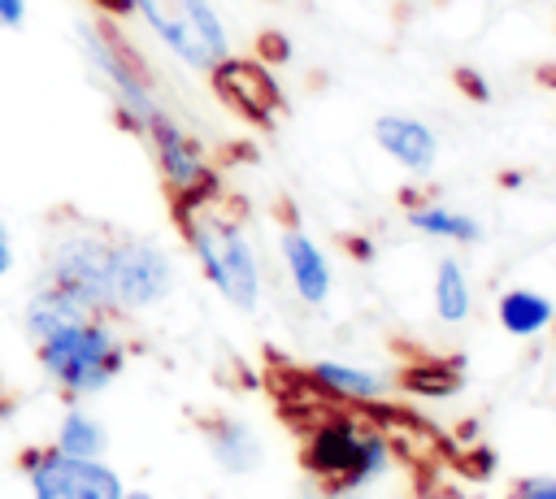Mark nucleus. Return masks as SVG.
I'll use <instances>...</instances> for the list:
<instances>
[{"label":"nucleus","mask_w":556,"mask_h":499,"mask_svg":"<svg viewBox=\"0 0 556 499\" xmlns=\"http://www.w3.org/2000/svg\"><path fill=\"white\" fill-rule=\"evenodd\" d=\"M174 221L182 230V243L191 247L200 273L208 286L239 312H252L261 304V260L256 247L235 213L222 208V191L187 204H169Z\"/></svg>","instance_id":"f257e3e1"},{"label":"nucleus","mask_w":556,"mask_h":499,"mask_svg":"<svg viewBox=\"0 0 556 499\" xmlns=\"http://www.w3.org/2000/svg\"><path fill=\"white\" fill-rule=\"evenodd\" d=\"M35 360L70 399L109 391L126 369V343L109 312H83L61 330L35 338Z\"/></svg>","instance_id":"f03ea898"},{"label":"nucleus","mask_w":556,"mask_h":499,"mask_svg":"<svg viewBox=\"0 0 556 499\" xmlns=\"http://www.w3.org/2000/svg\"><path fill=\"white\" fill-rule=\"evenodd\" d=\"M39 282L65 291L70 299H78L91 312L117 317V308H113V234L96 230V226L56 234L48 243Z\"/></svg>","instance_id":"7ed1b4c3"},{"label":"nucleus","mask_w":556,"mask_h":499,"mask_svg":"<svg viewBox=\"0 0 556 499\" xmlns=\"http://www.w3.org/2000/svg\"><path fill=\"white\" fill-rule=\"evenodd\" d=\"M78 43H83V56L91 61V69L109 82L113 100H117V113L122 121L139 135V126L161 113L156 95H152V78L139 61V52L117 35V26L109 17H96V22H78Z\"/></svg>","instance_id":"20e7f679"},{"label":"nucleus","mask_w":556,"mask_h":499,"mask_svg":"<svg viewBox=\"0 0 556 499\" xmlns=\"http://www.w3.org/2000/svg\"><path fill=\"white\" fill-rule=\"evenodd\" d=\"M387 438L361 421H330L308 438L304 464L330 490H365L387 469Z\"/></svg>","instance_id":"39448f33"},{"label":"nucleus","mask_w":556,"mask_h":499,"mask_svg":"<svg viewBox=\"0 0 556 499\" xmlns=\"http://www.w3.org/2000/svg\"><path fill=\"white\" fill-rule=\"evenodd\" d=\"M135 13L191 69L208 74L222 56H230V35H226L213 0H135Z\"/></svg>","instance_id":"423d86ee"},{"label":"nucleus","mask_w":556,"mask_h":499,"mask_svg":"<svg viewBox=\"0 0 556 499\" xmlns=\"http://www.w3.org/2000/svg\"><path fill=\"white\" fill-rule=\"evenodd\" d=\"M139 135H143L148 148H152V161H156V169H161V182H165L169 204H187V200H204V195H217V191H222V178H217V169L208 165L204 148H200L165 108L152 113V117L139 126Z\"/></svg>","instance_id":"0eeeda50"},{"label":"nucleus","mask_w":556,"mask_h":499,"mask_svg":"<svg viewBox=\"0 0 556 499\" xmlns=\"http://www.w3.org/2000/svg\"><path fill=\"white\" fill-rule=\"evenodd\" d=\"M30 499H117L126 486L104 460L87 456H65L52 443L30 447L22 456Z\"/></svg>","instance_id":"6e6552de"},{"label":"nucleus","mask_w":556,"mask_h":499,"mask_svg":"<svg viewBox=\"0 0 556 499\" xmlns=\"http://www.w3.org/2000/svg\"><path fill=\"white\" fill-rule=\"evenodd\" d=\"M174 291V260L143 234H113V308L143 312Z\"/></svg>","instance_id":"1a4fd4ad"},{"label":"nucleus","mask_w":556,"mask_h":499,"mask_svg":"<svg viewBox=\"0 0 556 499\" xmlns=\"http://www.w3.org/2000/svg\"><path fill=\"white\" fill-rule=\"evenodd\" d=\"M208 87L213 95L243 121L252 126H274L287 108V95L274 78V69L261 61V56H222L213 69H208Z\"/></svg>","instance_id":"9d476101"},{"label":"nucleus","mask_w":556,"mask_h":499,"mask_svg":"<svg viewBox=\"0 0 556 499\" xmlns=\"http://www.w3.org/2000/svg\"><path fill=\"white\" fill-rule=\"evenodd\" d=\"M278 252H282V265H287V278L295 286V295L308 304V308H321L330 299V286H334V273H330V260L326 252L317 247V239L300 226H282L278 234Z\"/></svg>","instance_id":"9b49d317"},{"label":"nucleus","mask_w":556,"mask_h":499,"mask_svg":"<svg viewBox=\"0 0 556 499\" xmlns=\"http://www.w3.org/2000/svg\"><path fill=\"white\" fill-rule=\"evenodd\" d=\"M374 143L408 174H430L439 161V135L408 113H382L374 121Z\"/></svg>","instance_id":"f8f14e48"},{"label":"nucleus","mask_w":556,"mask_h":499,"mask_svg":"<svg viewBox=\"0 0 556 499\" xmlns=\"http://www.w3.org/2000/svg\"><path fill=\"white\" fill-rule=\"evenodd\" d=\"M308 378H313V386H321L326 395L352 399V404H378V399L391 391V382H387L378 369L348 364V360H317V364H308Z\"/></svg>","instance_id":"ddd939ff"},{"label":"nucleus","mask_w":556,"mask_h":499,"mask_svg":"<svg viewBox=\"0 0 556 499\" xmlns=\"http://www.w3.org/2000/svg\"><path fill=\"white\" fill-rule=\"evenodd\" d=\"M495 317H500V325H504L513 338H534V334H543V330L556 321V304H552L547 295L530 291V286H513V291L500 295Z\"/></svg>","instance_id":"4468645a"},{"label":"nucleus","mask_w":556,"mask_h":499,"mask_svg":"<svg viewBox=\"0 0 556 499\" xmlns=\"http://www.w3.org/2000/svg\"><path fill=\"white\" fill-rule=\"evenodd\" d=\"M430 304H434V317L443 325H460L469 312H473V286L460 269L456 256H443L434 265V282H430Z\"/></svg>","instance_id":"2eb2a0df"},{"label":"nucleus","mask_w":556,"mask_h":499,"mask_svg":"<svg viewBox=\"0 0 556 499\" xmlns=\"http://www.w3.org/2000/svg\"><path fill=\"white\" fill-rule=\"evenodd\" d=\"M408 226H413L417 234H426V239H443V243H478V239H482L478 217L456 213V208L434 204V200L413 204V208H408Z\"/></svg>","instance_id":"dca6fc26"},{"label":"nucleus","mask_w":556,"mask_h":499,"mask_svg":"<svg viewBox=\"0 0 556 499\" xmlns=\"http://www.w3.org/2000/svg\"><path fill=\"white\" fill-rule=\"evenodd\" d=\"M52 447L65 451V456L104 460V451H109V434H104L100 417H91L87 408H65L61 421H56V438H52Z\"/></svg>","instance_id":"f3484780"},{"label":"nucleus","mask_w":556,"mask_h":499,"mask_svg":"<svg viewBox=\"0 0 556 499\" xmlns=\"http://www.w3.org/2000/svg\"><path fill=\"white\" fill-rule=\"evenodd\" d=\"M208 447H213V456H217V464H222L226 473H252L256 460H261V443H256L252 430L239 425V421H226V425L213 434Z\"/></svg>","instance_id":"a211bd4d"},{"label":"nucleus","mask_w":556,"mask_h":499,"mask_svg":"<svg viewBox=\"0 0 556 499\" xmlns=\"http://www.w3.org/2000/svg\"><path fill=\"white\" fill-rule=\"evenodd\" d=\"M513 499H556V477H526L517 482Z\"/></svg>","instance_id":"6ab92c4d"},{"label":"nucleus","mask_w":556,"mask_h":499,"mask_svg":"<svg viewBox=\"0 0 556 499\" xmlns=\"http://www.w3.org/2000/svg\"><path fill=\"white\" fill-rule=\"evenodd\" d=\"M26 22V0H0V26L17 30Z\"/></svg>","instance_id":"aec40b11"},{"label":"nucleus","mask_w":556,"mask_h":499,"mask_svg":"<svg viewBox=\"0 0 556 499\" xmlns=\"http://www.w3.org/2000/svg\"><path fill=\"white\" fill-rule=\"evenodd\" d=\"M13 273V234H9V226H4V217H0V282Z\"/></svg>","instance_id":"412c9836"},{"label":"nucleus","mask_w":556,"mask_h":499,"mask_svg":"<svg viewBox=\"0 0 556 499\" xmlns=\"http://www.w3.org/2000/svg\"><path fill=\"white\" fill-rule=\"evenodd\" d=\"M96 13H104V17H126V13H135V0H87Z\"/></svg>","instance_id":"4be33fe9"},{"label":"nucleus","mask_w":556,"mask_h":499,"mask_svg":"<svg viewBox=\"0 0 556 499\" xmlns=\"http://www.w3.org/2000/svg\"><path fill=\"white\" fill-rule=\"evenodd\" d=\"M117 499H152V490H139V486H126Z\"/></svg>","instance_id":"5701e85b"}]
</instances>
